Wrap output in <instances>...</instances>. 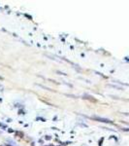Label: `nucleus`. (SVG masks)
<instances>
[{
    "instance_id": "nucleus-1",
    "label": "nucleus",
    "mask_w": 129,
    "mask_h": 146,
    "mask_svg": "<svg viewBox=\"0 0 129 146\" xmlns=\"http://www.w3.org/2000/svg\"><path fill=\"white\" fill-rule=\"evenodd\" d=\"M93 119L95 120H99L100 122H109L108 120H105V119H102V118H96V117H93Z\"/></svg>"
},
{
    "instance_id": "nucleus-2",
    "label": "nucleus",
    "mask_w": 129,
    "mask_h": 146,
    "mask_svg": "<svg viewBox=\"0 0 129 146\" xmlns=\"http://www.w3.org/2000/svg\"><path fill=\"white\" fill-rule=\"evenodd\" d=\"M46 139L50 140V139H51V136H47V137H46Z\"/></svg>"
}]
</instances>
